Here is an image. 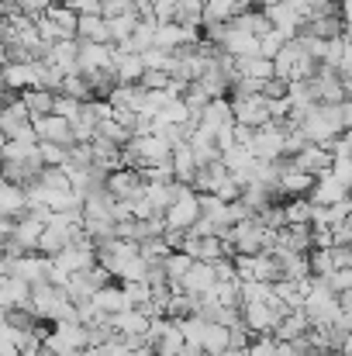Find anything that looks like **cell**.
<instances>
[{
  "mask_svg": "<svg viewBox=\"0 0 352 356\" xmlns=\"http://www.w3.org/2000/svg\"><path fill=\"white\" fill-rule=\"evenodd\" d=\"M52 263H56L66 277H73V273H87V270H94V266H97V245L83 236V238H76L73 245H66Z\"/></svg>",
  "mask_w": 352,
  "mask_h": 356,
  "instance_id": "obj_1",
  "label": "cell"
},
{
  "mask_svg": "<svg viewBox=\"0 0 352 356\" xmlns=\"http://www.w3.org/2000/svg\"><path fill=\"white\" fill-rule=\"evenodd\" d=\"M287 124H276V121H269L266 128H259L255 135H252V156L255 159H262V163H276V159H283V142H287Z\"/></svg>",
  "mask_w": 352,
  "mask_h": 356,
  "instance_id": "obj_2",
  "label": "cell"
},
{
  "mask_svg": "<svg viewBox=\"0 0 352 356\" xmlns=\"http://www.w3.org/2000/svg\"><path fill=\"white\" fill-rule=\"evenodd\" d=\"M166 229H176V232H190L201 218V194L190 187L183 197H176L169 208H166Z\"/></svg>",
  "mask_w": 352,
  "mask_h": 356,
  "instance_id": "obj_3",
  "label": "cell"
},
{
  "mask_svg": "<svg viewBox=\"0 0 352 356\" xmlns=\"http://www.w3.org/2000/svg\"><path fill=\"white\" fill-rule=\"evenodd\" d=\"M104 191H108L115 201L131 204L135 197H142V191H145V177H142V170L121 166V170H115V173H108V184H104Z\"/></svg>",
  "mask_w": 352,
  "mask_h": 356,
  "instance_id": "obj_4",
  "label": "cell"
},
{
  "mask_svg": "<svg viewBox=\"0 0 352 356\" xmlns=\"http://www.w3.org/2000/svg\"><path fill=\"white\" fill-rule=\"evenodd\" d=\"M0 80H3L7 94H21V90L42 87V59H35V63H7L0 70Z\"/></svg>",
  "mask_w": 352,
  "mask_h": 356,
  "instance_id": "obj_5",
  "label": "cell"
},
{
  "mask_svg": "<svg viewBox=\"0 0 352 356\" xmlns=\"http://www.w3.org/2000/svg\"><path fill=\"white\" fill-rule=\"evenodd\" d=\"M183 252H187L194 263H218V259L232 256L228 242H225L221 236H187Z\"/></svg>",
  "mask_w": 352,
  "mask_h": 356,
  "instance_id": "obj_6",
  "label": "cell"
},
{
  "mask_svg": "<svg viewBox=\"0 0 352 356\" xmlns=\"http://www.w3.org/2000/svg\"><path fill=\"white\" fill-rule=\"evenodd\" d=\"M101 70H115V45H97V42H80V59H76V73L90 76Z\"/></svg>",
  "mask_w": 352,
  "mask_h": 356,
  "instance_id": "obj_7",
  "label": "cell"
},
{
  "mask_svg": "<svg viewBox=\"0 0 352 356\" xmlns=\"http://www.w3.org/2000/svg\"><path fill=\"white\" fill-rule=\"evenodd\" d=\"M215 287H218L215 263H194V266H190V273L180 280V291H183V294H190V298H197V301L211 298V294H215Z\"/></svg>",
  "mask_w": 352,
  "mask_h": 356,
  "instance_id": "obj_8",
  "label": "cell"
},
{
  "mask_svg": "<svg viewBox=\"0 0 352 356\" xmlns=\"http://www.w3.org/2000/svg\"><path fill=\"white\" fill-rule=\"evenodd\" d=\"M232 115H235V124H245V128H252V131H259V128H266L269 124V104H266V97L259 94V97H242V101H232Z\"/></svg>",
  "mask_w": 352,
  "mask_h": 356,
  "instance_id": "obj_9",
  "label": "cell"
},
{
  "mask_svg": "<svg viewBox=\"0 0 352 356\" xmlns=\"http://www.w3.org/2000/svg\"><path fill=\"white\" fill-rule=\"evenodd\" d=\"M276 191H280V201H294V197H311L315 191V177L311 173H301L290 166V159H283V173L276 180Z\"/></svg>",
  "mask_w": 352,
  "mask_h": 356,
  "instance_id": "obj_10",
  "label": "cell"
},
{
  "mask_svg": "<svg viewBox=\"0 0 352 356\" xmlns=\"http://www.w3.org/2000/svg\"><path fill=\"white\" fill-rule=\"evenodd\" d=\"M49 273H52V259H49V256H42V252H24L21 259H14V270H10V277L24 280L28 287L45 284V280H49Z\"/></svg>",
  "mask_w": 352,
  "mask_h": 356,
  "instance_id": "obj_11",
  "label": "cell"
},
{
  "mask_svg": "<svg viewBox=\"0 0 352 356\" xmlns=\"http://www.w3.org/2000/svg\"><path fill=\"white\" fill-rule=\"evenodd\" d=\"M280 318L283 315L269 305H242V325L249 329V336H273Z\"/></svg>",
  "mask_w": 352,
  "mask_h": 356,
  "instance_id": "obj_12",
  "label": "cell"
},
{
  "mask_svg": "<svg viewBox=\"0 0 352 356\" xmlns=\"http://www.w3.org/2000/svg\"><path fill=\"white\" fill-rule=\"evenodd\" d=\"M31 128H35L38 142H52V145H62V149L76 145V142H73V124H69L66 118H59V115L31 118Z\"/></svg>",
  "mask_w": 352,
  "mask_h": 356,
  "instance_id": "obj_13",
  "label": "cell"
},
{
  "mask_svg": "<svg viewBox=\"0 0 352 356\" xmlns=\"http://www.w3.org/2000/svg\"><path fill=\"white\" fill-rule=\"evenodd\" d=\"M332 163H335V159H332V152H328L325 145H304L297 156H290V166L301 170V173H311L315 180L325 177V173L332 170Z\"/></svg>",
  "mask_w": 352,
  "mask_h": 356,
  "instance_id": "obj_14",
  "label": "cell"
},
{
  "mask_svg": "<svg viewBox=\"0 0 352 356\" xmlns=\"http://www.w3.org/2000/svg\"><path fill=\"white\" fill-rule=\"evenodd\" d=\"M111 329H115L121 339H138V336H149L152 318L145 312H138V308H124V312L111 315Z\"/></svg>",
  "mask_w": 352,
  "mask_h": 356,
  "instance_id": "obj_15",
  "label": "cell"
},
{
  "mask_svg": "<svg viewBox=\"0 0 352 356\" xmlns=\"http://www.w3.org/2000/svg\"><path fill=\"white\" fill-rule=\"evenodd\" d=\"M311 329H315V325H311V318L304 315V308H294V312H287V315L280 318V325L273 329V339H276V343H297V339H304Z\"/></svg>",
  "mask_w": 352,
  "mask_h": 356,
  "instance_id": "obj_16",
  "label": "cell"
},
{
  "mask_svg": "<svg viewBox=\"0 0 352 356\" xmlns=\"http://www.w3.org/2000/svg\"><path fill=\"white\" fill-rule=\"evenodd\" d=\"M266 17H269L273 31H280L287 42H290V38H297V31H301V24H304L290 0H283V3H276V7H266Z\"/></svg>",
  "mask_w": 352,
  "mask_h": 356,
  "instance_id": "obj_17",
  "label": "cell"
},
{
  "mask_svg": "<svg viewBox=\"0 0 352 356\" xmlns=\"http://www.w3.org/2000/svg\"><path fill=\"white\" fill-rule=\"evenodd\" d=\"M76 59H80V38L56 42V45H49V52H45V63H49V66H56L62 76L76 73Z\"/></svg>",
  "mask_w": 352,
  "mask_h": 356,
  "instance_id": "obj_18",
  "label": "cell"
},
{
  "mask_svg": "<svg viewBox=\"0 0 352 356\" xmlns=\"http://www.w3.org/2000/svg\"><path fill=\"white\" fill-rule=\"evenodd\" d=\"M28 215V187H17V184H3L0 180V218H24Z\"/></svg>",
  "mask_w": 352,
  "mask_h": 356,
  "instance_id": "obj_19",
  "label": "cell"
},
{
  "mask_svg": "<svg viewBox=\"0 0 352 356\" xmlns=\"http://www.w3.org/2000/svg\"><path fill=\"white\" fill-rule=\"evenodd\" d=\"M221 52H228L232 59L259 56V38H255V35H249V31H242V28H235V24H228L225 42H221Z\"/></svg>",
  "mask_w": 352,
  "mask_h": 356,
  "instance_id": "obj_20",
  "label": "cell"
},
{
  "mask_svg": "<svg viewBox=\"0 0 352 356\" xmlns=\"http://www.w3.org/2000/svg\"><path fill=\"white\" fill-rule=\"evenodd\" d=\"M90 308H94L97 315H104V318H111V315H117V312H124V308H128L124 287H121V284H108V287H101V291L90 298Z\"/></svg>",
  "mask_w": 352,
  "mask_h": 356,
  "instance_id": "obj_21",
  "label": "cell"
},
{
  "mask_svg": "<svg viewBox=\"0 0 352 356\" xmlns=\"http://www.w3.org/2000/svg\"><path fill=\"white\" fill-rule=\"evenodd\" d=\"M352 194L332 177V170L325 173V177H318L315 180V191H311V201L315 204H321V208H332V204H339V201H349Z\"/></svg>",
  "mask_w": 352,
  "mask_h": 356,
  "instance_id": "obj_22",
  "label": "cell"
},
{
  "mask_svg": "<svg viewBox=\"0 0 352 356\" xmlns=\"http://www.w3.org/2000/svg\"><path fill=\"white\" fill-rule=\"evenodd\" d=\"M301 31H304V35H315V38H321V42L346 38V24H342V17H339V14L311 17V21H304V24H301Z\"/></svg>",
  "mask_w": 352,
  "mask_h": 356,
  "instance_id": "obj_23",
  "label": "cell"
},
{
  "mask_svg": "<svg viewBox=\"0 0 352 356\" xmlns=\"http://www.w3.org/2000/svg\"><path fill=\"white\" fill-rule=\"evenodd\" d=\"M42 232H45V222H42V218H35V215H24V218H17V222H14V242H17L24 252H35V249H38Z\"/></svg>",
  "mask_w": 352,
  "mask_h": 356,
  "instance_id": "obj_24",
  "label": "cell"
},
{
  "mask_svg": "<svg viewBox=\"0 0 352 356\" xmlns=\"http://www.w3.org/2000/svg\"><path fill=\"white\" fill-rule=\"evenodd\" d=\"M115 76L117 83H142V76H145V63H142V56L138 52H115Z\"/></svg>",
  "mask_w": 352,
  "mask_h": 356,
  "instance_id": "obj_25",
  "label": "cell"
},
{
  "mask_svg": "<svg viewBox=\"0 0 352 356\" xmlns=\"http://www.w3.org/2000/svg\"><path fill=\"white\" fill-rule=\"evenodd\" d=\"M235 115H232V101L228 97H221V101H211L208 108H204V115L197 118L201 128H211L215 135H218V128H225V124H232Z\"/></svg>",
  "mask_w": 352,
  "mask_h": 356,
  "instance_id": "obj_26",
  "label": "cell"
},
{
  "mask_svg": "<svg viewBox=\"0 0 352 356\" xmlns=\"http://www.w3.org/2000/svg\"><path fill=\"white\" fill-rule=\"evenodd\" d=\"M17 97H21V104L28 108L31 118H45V115H52V101H56L52 90H45V87H31V90H21Z\"/></svg>",
  "mask_w": 352,
  "mask_h": 356,
  "instance_id": "obj_27",
  "label": "cell"
},
{
  "mask_svg": "<svg viewBox=\"0 0 352 356\" xmlns=\"http://www.w3.org/2000/svg\"><path fill=\"white\" fill-rule=\"evenodd\" d=\"M76 38H80V42L111 45V28H108V17H80V24H76Z\"/></svg>",
  "mask_w": 352,
  "mask_h": 356,
  "instance_id": "obj_28",
  "label": "cell"
},
{
  "mask_svg": "<svg viewBox=\"0 0 352 356\" xmlns=\"http://www.w3.org/2000/svg\"><path fill=\"white\" fill-rule=\"evenodd\" d=\"M169 166H173V177L180 184H194V173H197V159L190 152V145H176L173 156H169Z\"/></svg>",
  "mask_w": 352,
  "mask_h": 356,
  "instance_id": "obj_29",
  "label": "cell"
},
{
  "mask_svg": "<svg viewBox=\"0 0 352 356\" xmlns=\"http://www.w3.org/2000/svg\"><path fill=\"white\" fill-rule=\"evenodd\" d=\"M238 66V76H249V80H273V59H262V56H249V59H235Z\"/></svg>",
  "mask_w": 352,
  "mask_h": 356,
  "instance_id": "obj_30",
  "label": "cell"
},
{
  "mask_svg": "<svg viewBox=\"0 0 352 356\" xmlns=\"http://www.w3.org/2000/svg\"><path fill=\"white\" fill-rule=\"evenodd\" d=\"M232 350V329H225V325H208L204 329V353L208 356H225Z\"/></svg>",
  "mask_w": 352,
  "mask_h": 356,
  "instance_id": "obj_31",
  "label": "cell"
},
{
  "mask_svg": "<svg viewBox=\"0 0 352 356\" xmlns=\"http://www.w3.org/2000/svg\"><path fill=\"white\" fill-rule=\"evenodd\" d=\"M232 24L235 28H242V31H249V35H255V38H262L266 31H273V24H269V17H266V10H262V7H252V10L238 14Z\"/></svg>",
  "mask_w": 352,
  "mask_h": 356,
  "instance_id": "obj_32",
  "label": "cell"
},
{
  "mask_svg": "<svg viewBox=\"0 0 352 356\" xmlns=\"http://www.w3.org/2000/svg\"><path fill=\"white\" fill-rule=\"evenodd\" d=\"M283 215H287V225H311L315 222V201L311 197L283 201Z\"/></svg>",
  "mask_w": 352,
  "mask_h": 356,
  "instance_id": "obj_33",
  "label": "cell"
},
{
  "mask_svg": "<svg viewBox=\"0 0 352 356\" xmlns=\"http://www.w3.org/2000/svg\"><path fill=\"white\" fill-rule=\"evenodd\" d=\"M45 17H49L56 28H62L66 38H76V24H80V14H76V10H69L66 3H52V7L45 10Z\"/></svg>",
  "mask_w": 352,
  "mask_h": 356,
  "instance_id": "obj_34",
  "label": "cell"
},
{
  "mask_svg": "<svg viewBox=\"0 0 352 356\" xmlns=\"http://www.w3.org/2000/svg\"><path fill=\"white\" fill-rule=\"evenodd\" d=\"M162 266H166V277H169V287L173 291H180V280L190 273V266H194V259L187 256V252H169L166 259H162Z\"/></svg>",
  "mask_w": 352,
  "mask_h": 356,
  "instance_id": "obj_35",
  "label": "cell"
},
{
  "mask_svg": "<svg viewBox=\"0 0 352 356\" xmlns=\"http://www.w3.org/2000/svg\"><path fill=\"white\" fill-rule=\"evenodd\" d=\"M138 14H117V17H108V28H111V45L117 42H128L131 35H135V28H138Z\"/></svg>",
  "mask_w": 352,
  "mask_h": 356,
  "instance_id": "obj_36",
  "label": "cell"
},
{
  "mask_svg": "<svg viewBox=\"0 0 352 356\" xmlns=\"http://www.w3.org/2000/svg\"><path fill=\"white\" fill-rule=\"evenodd\" d=\"M35 184H38V187H45V191H73L66 166H45V170L38 173V180H35Z\"/></svg>",
  "mask_w": 352,
  "mask_h": 356,
  "instance_id": "obj_37",
  "label": "cell"
},
{
  "mask_svg": "<svg viewBox=\"0 0 352 356\" xmlns=\"http://www.w3.org/2000/svg\"><path fill=\"white\" fill-rule=\"evenodd\" d=\"M59 94H66V97H73V101H80V104L94 101V90H90V83H87V80H83L80 73H69V76L62 80Z\"/></svg>",
  "mask_w": 352,
  "mask_h": 356,
  "instance_id": "obj_38",
  "label": "cell"
},
{
  "mask_svg": "<svg viewBox=\"0 0 352 356\" xmlns=\"http://www.w3.org/2000/svg\"><path fill=\"white\" fill-rule=\"evenodd\" d=\"M152 17H156L159 24H180V21H183L180 0H152Z\"/></svg>",
  "mask_w": 352,
  "mask_h": 356,
  "instance_id": "obj_39",
  "label": "cell"
},
{
  "mask_svg": "<svg viewBox=\"0 0 352 356\" xmlns=\"http://www.w3.org/2000/svg\"><path fill=\"white\" fill-rule=\"evenodd\" d=\"M97 138H104V142H111V145H117V149H124L128 138H131V131L111 118V121H101V124H97Z\"/></svg>",
  "mask_w": 352,
  "mask_h": 356,
  "instance_id": "obj_40",
  "label": "cell"
},
{
  "mask_svg": "<svg viewBox=\"0 0 352 356\" xmlns=\"http://www.w3.org/2000/svg\"><path fill=\"white\" fill-rule=\"evenodd\" d=\"M308 263H311V277H328V273H335L332 249H311V252H308Z\"/></svg>",
  "mask_w": 352,
  "mask_h": 356,
  "instance_id": "obj_41",
  "label": "cell"
},
{
  "mask_svg": "<svg viewBox=\"0 0 352 356\" xmlns=\"http://www.w3.org/2000/svg\"><path fill=\"white\" fill-rule=\"evenodd\" d=\"M52 115H59V118H66L69 124L83 115V104L80 101H73V97H66V94H56V101H52Z\"/></svg>",
  "mask_w": 352,
  "mask_h": 356,
  "instance_id": "obj_42",
  "label": "cell"
},
{
  "mask_svg": "<svg viewBox=\"0 0 352 356\" xmlns=\"http://www.w3.org/2000/svg\"><path fill=\"white\" fill-rule=\"evenodd\" d=\"M38 156H42V166H66L69 163V149L52 145V142H38Z\"/></svg>",
  "mask_w": 352,
  "mask_h": 356,
  "instance_id": "obj_43",
  "label": "cell"
},
{
  "mask_svg": "<svg viewBox=\"0 0 352 356\" xmlns=\"http://www.w3.org/2000/svg\"><path fill=\"white\" fill-rule=\"evenodd\" d=\"M287 45V38L280 35V31H266L262 38H259V56L262 59H276V52Z\"/></svg>",
  "mask_w": 352,
  "mask_h": 356,
  "instance_id": "obj_44",
  "label": "cell"
},
{
  "mask_svg": "<svg viewBox=\"0 0 352 356\" xmlns=\"http://www.w3.org/2000/svg\"><path fill=\"white\" fill-rule=\"evenodd\" d=\"M69 10H76L80 17H104V3L101 0H66Z\"/></svg>",
  "mask_w": 352,
  "mask_h": 356,
  "instance_id": "obj_45",
  "label": "cell"
},
{
  "mask_svg": "<svg viewBox=\"0 0 352 356\" xmlns=\"http://www.w3.org/2000/svg\"><path fill=\"white\" fill-rule=\"evenodd\" d=\"M249 356H273L276 353V339L273 336H252V343L245 346Z\"/></svg>",
  "mask_w": 352,
  "mask_h": 356,
  "instance_id": "obj_46",
  "label": "cell"
},
{
  "mask_svg": "<svg viewBox=\"0 0 352 356\" xmlns=\"http://www.w3.org/2000/svg\"><path fill=\"white\" fill-rule=\"evenodd\" d=\"M169 80H173V76H169L166 70H145L142 87H145V90H166V87H169Z\"/></svg>",
  "mask_w": 352,
  "mask_h": 356,
  "instance_id": "obj_47",
  "label": "cell"
},
{
  "mask_svg": "<svg viewBox=\"0 0 352 356\" xmlns=\"http://www.w3.org/2000/svg\"><path fill=\"white\" fill-rule=\"evenodd\" d=\"M17 3V10L24 14V17H31V21H38L49 7H52V0H14Z\"/></svg>",
  "mask_w": 352,
  "mask_h": 356,
  "instance_id": "obj_48",
  "label": "cell"
},
{
  "mask_svg": "<svg viewBox=\"0 0 352 356\" xmlns=\"http://www.w3.org/2000/svg\"><path fill=\"white\" fill-rule=\"evenodd\" d=\"M332 177L352 194V156L349 159H335V163H332Z\"/></svg>",
  "mask_w": 352,
  "mask_h": 356,
  "instance_id": "obj_49",
  "label": "cell"
},
{
  "mask_svg": "<svg viewBox=\"0 0 352 356\" xmlns=\"http://www.w3.org/2000/svg\"><path fill=\"white\" fill-rule=\"evenodd\" d=\"M287 87H290V83H283V80L273 76V80L262 83V97H266V101H280V97H287Z\"/></svg>",
  "mask_w": 352,
  "mask_h": 356,
  "instance_id": "obj_50",
  "label": "cell"
},
{
  "mask_svg": "<svg viewBox=\"0 0 352 356\" xmlns=\"http://www.w3.org/2000/svg\"><path fill=\"white\" fill-rule=\"evenodd\" d=\"M215 273H218V280H238V273H235V256L218 259V263H215Z\"/></svg>",
  "mask_w": 352,
  "mask_h": 356,
  "instance_id": "obj_51",
  "label": "cell"
},
{
  "mask_svg": "<svg viewBox=\"0 0 352 356\" xmlns=\"http://www.w3.org/2000/svg\"><path fill=\"white\" fill-rule=\"evenodd\" d=\"M273 356H301V353H297V346H294V343H276V353Z\"/></svg>",
  "mask_w": 352,
  "mask_h": 356,
  "instance_id": "obj_52",
  "label": "cell"
},
{
  "mask_svg": "<svg viewBox=\"0 0 352 356\" xmlns=\"http://www.w3.org/2000/svg\"><path fill=\"white\" fill-rule=\"evenodd\" d=\"M276 3H283V0H255V7H262V10L266 7H276Z\"/></svg>",
  "mask_w": 352,
  "mask_h": 356,
  "instance_id": "obj_53",
  "label": "cell"
},
{
  "mask_svg": "<svg viewBox=\"0 0 352 356\" xmlns=\"http://www.w3.org/2000/svg\"><path fill=\"white\" fill-rule=\"evenodd\" d=\"M3 142H7V135H3V128H0V145H3Z\"/></svg>",
  "mask_w": 352,
  "mask_h": 356,
  "instance_id": "obj_54",
  "label": "cell"
},
{
  "mask_svg": "<svg viewBox=\"0 0 352 356\" xmlns=\"http://www.w3.org/2000/svg\"><path fill=\"white\" fill-rule=\"evenodd\" d=\"M332 356H352V353H349V350H342V353H332Z\"/></svg>",
  "mask_w": 352,
  "mask_h": 356,
  "instance_id": "obj_55",
  "label": "cell"
},
{
  "mask_svg": "<svg viewBox=\"0 0 352 356\" xmlns=\"http://www.w3.org/2000/svg\"><path fill=\"white\" fill-rule=\"evenodd\" d=\"M3 356H21V353H17V350H10V353H3Z\"/></svg>",
  "mask_w": 352,
  "mask_h": 356,
  "instance_id": "obj_56",
  "label": "cell"
},
{
  "mask_svg": "<svg viewBox=\"0 0 352 356\" xmlns=\"http://www.w3.org/2000/svg\"><path fill=\"white\" fill-rule=\"evenodd\" d=\"M0 3H14V0H0Z\"/></svg>",
  "mask_w": 352,
  "mask_h": 356,
  "instance_id": "obj_57",
  "label": "cell"
},
{
  "mask_svg": "<svg viewBox=\"0 0 352 356\" xmlns=\"http://www.w3.org/2000/svg\"><path fill=\"white\" fill-rule=\"evenodd\" d=\"M52 3H66V0H52Z\"/></svg>",
  "mask_w": 352,
  "mask_h": 356,
  "instance_id": "obj_58",
  "label": "cell"
},
{
  "mask_svg": "<svg viewBox=\"0 0 352 356\" xmlns=\"http://www.w3.org/2000/svg\"><path fill=\"white\" fill-rule=\"evenodd\" d=\"M346 135H349V138H352V131H346Z\"/></svg>",
  "mask_w": 352,
  "mask_h": 356,
  "instance_id": "obj_59",
  "label": "cell"
},
{
  "mask_svg": "<svg viewBox=\"0 0 352 356\" xmlns=\"http://www.w3.org/2000/svg\"><path fill=\"white\" fill-rule=\"evenodd\" d=\"M101 3H108V0H101Z\"/></svg>",
  "mask_w": 352,
  "mask_h": 356,
  "instance_id": "obj_60",
  "label": "cell"
}]
</instances>
